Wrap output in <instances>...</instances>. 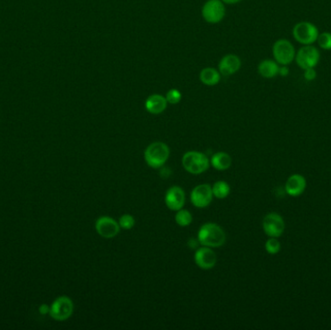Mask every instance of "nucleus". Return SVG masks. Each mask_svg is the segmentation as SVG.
<instances>
[{
	"mask_svg": "<svg viewBox=\"0 0 331 330\" xmlns=\"http://www.w3.org/2000/svg\"><path fill=\"white\" fill-rule=\"evenodd\" d=\"M170 156L169 146L162 141L150 143L144 151V159L146 164L152 169H159L165 165Z\"/></svg>",
	"mask_w": 331,
	"mask_h": 330,
	"instance_id": "obj_2",
	"label": "nucleus"
},
{
	"mask_svg": "<svg viewBox=\"0 0 331 330\" xmlns=\"http://www.w3.org/2000/svg\"><path fill=\"white\" fill-rule=\"evenodd\" d=\"M198 240L200 245L206 247H221L226 241V233L217 224L207 223L200 227Z\"/></svg>",
	"mask_w": 331,
	"mask_h": 330,
	"instance_id": "obj_1",
	"label": "nucleus"
},
{
	"mask_svg": "<svg viewBox=\"0 0 331 330\" xmlns=\"http://www.w3.org/2000/svg\"><path fill=\"white\" fill-rule=\"evenodd\" d=\"M295 39L302 45H312L317 41L319 36V29L316 25L309 22H301L295 25L292 29Z\"/></svg>",
	"mask_w": 331,
	"mask_h": 330,
	"instance_id": "obj_5",
	"label": "nucleus"
},
{
	"mask_svg": "<svg viewBox=\"0 0 331 330\" xmlns=\"http://www.w3.org/2000/svg\"><path fill=\"white\" fill-rule=\"evenodd\" d=\"M230 192H231L230 185L223 180L215 182L212 186L213 196L215 198H220V199L227 198L230 195Z\"/></svg>",
	"mask_w": 331,
	"mask_h": 330,
	"instance_id": "obj_20",
	"label": "nucleus"
},
{
	"mask_svg": "<svg viewBox=\"0 0 331 330\" xmlns=\"http://www.w3.org/2000/svg\"><path fill=\"white\" fill-rule=\"evenodd\" d=\"M306 188V180L300 174H292L288 178L285 185V190L291 197L300 196Z\"/></svg>",
	"mask_w": 331,
	"mask_h": 330,
	"instance_id": "obj_15",
	"label": "nucleus"
},
{
	"mask_svg": "<svg viewBox=\"0 0 331 330\" xmlns=\"http://www.w3.org/2000/svg\"><path fill=\"white\" fill-rule=\"evenodd\" d=\"M174 219H175L176 224L180 227H187V226L191 225L192 221H193V217H192L190 212L188 210L182 209V208L177 210Z\"/></svg>",
	"mask_w": 331,
	"mask_h": 330,
	"instance_id": "obj_21",
	"label": "nucleus"
},
{
	"mask_svg": "<svg viewBox=\"0 0 331 330\" xmlns=\"http://www.w3.org/2000/svg\"><path fill=\"white\" fill-rule=\"evenodd\" d=\"M241 60L235 54H227L219 62V72L223 76H232L240 71Z\"/></svg>",
	"mask_w": 331,
	"mask_h": 330,
	"instance_id": "obj_14",
	"label": "nucleus"
},
{
	"mask_svg": "<svg viewBox=\"0 0 331 330\" xmlns=\"http://www.w3.org/2000/svg\"><path fill=\"white\" fill-rule=\"evenodd\" d=\"M165 204L167 207L173 211H177L181 209L185 204V193L182 188L178 186H174L167 191Z\"/></svg>",
	"mask_w": 331,
	"mask_h": 330,
	"instance_id": "obj_13",
	"label": "nucleus"
},
{
	"mask_svg": "<svg viewBox=\"0 0 331 330\" xmlns=\"http://www.w3.org/2000/svg\"><path fill=\"white\" fill-rule=\"evenodd\" d=\"M168 106V101L163 95L152 94L145 101V108L152 115H160L165 112Z\"/></svg>",
	"mask_w": 331,
	"mask_h": 330,
	"instance_id": "obj_16",
	"label": "nucleus"
},
{
	"mask_svg": "<svg viewBox=\"0 0 331 330\" xmlns=\"http://www.w3.org/2000/svg\"><path fill=\"white\" fill-rule=\"evenodd\" d=\"M190 198L194 207L206 208L212 201V187L208 184H199L192 190Z\"/></svg>",
	"mask_w": 331,
	"mask_h": 330,
	"instance_id": "obj_10",
	"label": "nucleus"
},
{
	"mask_svg": "<svg viewBox=\"0 0 331 330\" xmlns=\"http://www.w3.org/2000/svg\"><path fill=\"white\" fill-rule=\"evenodd\" d=\"M50 306L48 305V304H42L40 307H39V312L41 315H47V314H50Z\"/></svg>",
	"mask_w": 331,
	"mask_h": 330,
	"instance_id": "obj_27",
	"label": "nucleus"
},
{
	"mask_svg": "<svg viewBox=\"0 0 331 330\" xmlns=\"http://www.w3.org/2000/svg\"><path fill=\"white\" fill-rule=\"evenodd\" d=\"M74 312V303L70 297L66 296L59 297L50 305V318L56 321H66Z\"/></svg>",
	"mask_w": 331,
	"mask_h": 330,
	"instance_id": "obj_4",
	"label": "nucleus"
},
{
	"mask_svg": "<svg viewBox=\"0 0 331 330\" xmlns=\"http://www.w3.org/2000/svg\"><path fill=\"white\" fill-rule=\"evenodd\" d=\"M320 51L313 46H305L298 50L296 54V61L298 66L303 70L315 68L320 61Z\"/></svg>",
	"mask_w": 331,
	"mask_h": 330,
	"instance_id": "obj_8",
	"label": "nucleus"
},
{
	"mask_svg": "<svg viewBox=\"0 0 331 330\" xmlns=\"http://www.w3.org/2000/svg\"><path fill=\"white\" fill-rule=\"evenodd\" d=\"M263 229L269 237H279L285 231V222L281 215L271 212L265 215L263 221Z\"/></svg>",
	"mask_w": 331,
	"mask_h": 330,
	"instance_id": "obj_9",
	"label": "nucleus"
},
{
	"mask_svg": "<svg viewBox=\"0 0 331 330\" xmlns=\"http://www.w3.org/2000/svg\"><path fill=\"white\" fill-rule=\"evenodd\" d=\"M209 165L210 161L207 155L199 151H188L183 155V168L189 174H203L207 171Z\"/></svg>",
	"mask_w": 331,
	"mask_h": 330,
	"instance_id": "obj_3",
	"label": "nucleus"
},
{
	"mask_svg": "<svg viewBox=\"0 0 331 330\" xmlns=\"http://www.w3.org/2000/svg\"><path fill=\"white\" fill-rule=\"evenodd\" d=\"M95 229L100 236L107 240H111L116 237L119 233L120 226L114 218L103 216V217H100L99 219H97L95 223Z\"/></svg>",
	"mask_w": 331,
	"mask_h": 330,
	"instance_id": "obj_11",
	"label": "nucleus"
},
{
	"mask_svg": "<svg viewBox=\"0 0 331 330\" xmlns=\"http://www.w3.org/2000/svg\"><path fill=\"white\" fill-rule=\"evenodd\" d=\"M280 249H281V244H280V241L277 240V237H270L265 242V250L270 255L278 254Z\"/></svg>",
	"mask_w": 331,
	"mask_h": 330,
	"instance_id": "obj_22",
	"label": "nucleus"
},
{
	"mask_svg": "<svg viewBox=\"0 0 331 330\" xmlns=\"http://www.w3.org/2000/svg\"><path fill=\"white\" fill-rule=\"evenodd\" d=\"M199 80L207 86H213L220 82V73L214 68L207 67L200 71Z\"/></svg>",
	"mask_w": 331,
	"mask_h": 330,
	"instance_id": "obj_19",
	"label": "nucleus"
},
{
	"mask_svg": "<svg viewBox=\"0 0 331 330\" xmlns=\"http://www.w3.org/2000/svg\"><path fill=\"white\" fill-rule=\"evenodd\" d=\"M317 42H318L319 46L323 50H331V33H329V32H323V33L319 34Z\"/></svg>",
	"mask_w": 331,
	"mask_h": 330,
	"instance_id": "obj_23",
	"label": "nucleus"
},
{
	"mask_svg": "<svg viewBox=\"0 0 331 330\" xmlns=\"http://www.w3.org/2000/svg\"><path fill=\"white\" fill-rule=\"evenodd\" d=\"M210 164L217 171H226L232 166V158L226 152H217L211 157Z\"/></svg>",
	"mask_w": 331,
	"mask_h": 330,
	"instance_id": "obj_18",
	"label": "nucleus"
},
{
	"mask_svg": "<svg viewBox=\"0 0 331 330\" xmlns=\"http://www.w3.org/2000/svg\"><path fill=\"white\" fill-rule=\"evenodd\" d=\"M279 68L280 67L277 64L276 61L265 59L259 64L258 71L260 75L265 79H272L279 73Z\"/></svg>",
	"mask_w": 331,
	"mask_h": 330,
	"instance_id": "obj_17",
	"label": "nucleus"
},
{
	"mask_svg": "<svg viewBox=\"0 0 331 330\" xmlns=\"http://www.w3.org/2000/svg\"><path fill=\"white\" fill-rule=\"evenodd\" d=\"M181 98H182L181 92L178 89H174V88L169 91L166 95V99L168 101V103L173 104V105L178 104L181 101Z\"/></svg>",
	"mask_w": 331,
	"mask_h": 330,
	"instance_id": "obj_25",
	"label": "nucleus"
},
{
	"mask_svg": "<svg viewBox=\"0 0 331 330\" xmlns=\"http://www.w3.org/2000/svg\"><path fill=\"white\" fill-rule=\"evenodd\" d=\"M201 15L208 24H218L226 15V9L221 0H207L201 9Z\"/></svg>",
	"mask_w": 331,
	"mask_h": 330,
	"instance_id": "obj_7",
	"label": "nucleus"
},
{
	"mask_svg": "<svg viewBox=\"0 0 331 330\" xmlns=\"http://www.w3.org/2000/svg\"><path fill=\"white\" fill-rule=\"evenodd\" d=\"M275 61L280 65H289L296 58V50L289 40L280 39L275 42L272 48Z\"/></svg>",
	"mask_w": 331,
	"mask_h": 330,
	"instance_id": "obj_6",
	"label": "nucleus"
},
{
	"mask_svg": "<svg viewBox=\"0 0 331 330\" xmlns=\"http://www.w3.org/2000/svg\"><path fill=\"white\" fill-rule=\"evenodd\" d=\"M278 74L281 75L283 77L287 76V75L289 74V69H288V67L286 66V65H282V67L279 68V73H278Z\"/></svg>",
	"mask_w": 331,
	"mask_h": 330,
	"instance_id": "obj_28",
	"label": "nucleus"
},
{
	"mask_svg": "<svg viewBox=\"0 0 331 330\" xmlns=\"http://www.w3.org/2000/svg\"><path fill=\"white\" fill-rule=\"evenodd\" d=\"M135 223H136L135 218L130 214L122 215L119 219V222H118L120 228L123 230H131L135 226Z\"/></svg>",
	"mask_w": 331,
	"mask_h": 330,
	"instance_id": "obj_24",
	"label": "nucleus"
},
{
	"mask_svg": "<svg viewBox=\"0 0 331 330\" xmlns=\"http://www.w3.org/2000/svg\"><path fill=\"white\" fill-rule=\"evenodd\" d=\"M194 260L199 268L204 270H208L215 266L217 256L212 248L203 246L196 251Z\"/></svg>",
	"mask_w": 331,
	"mask_h": 330,
	"instance_id": "obj_12",
	"label": "nucleus"
},
{
	"mask_svg": "<svg viewBox=\"0 0 331 330\" xmlns=\"http://www.w3.org/2000/svg\"><path fill=\"white\" fill-rule=\"evenodd\" d=\"M304 78L306 79L307 81H314L317 77V73L314 70V68H310V69H306L304 70Z\"/></svg>",
	"mask_w": 331,
	"mask_h": 330,
	"instance_id": "obj_26",
	"label": "nucleus"
},
{
	"mask_svg": "<svg viewBox=\"0 0 331 330\" xmlns=\"http://www.w3.org/2000/svg\"><path fill=\"white\" fill-rule=\"evenodd\" d=\"M221 1L226 4H236L241 2L242 0H221Z\"/></svg>",
	"mask_w": 331,
	"mask_h": 330,
	"instance_id": "obj_29",
	"label": "nucleus"
}]
</instances>
